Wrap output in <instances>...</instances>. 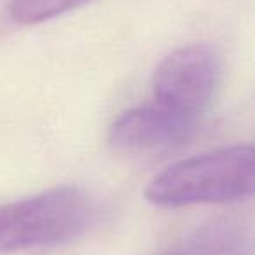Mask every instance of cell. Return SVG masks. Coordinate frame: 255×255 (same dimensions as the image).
Listing matches in <instances>:
<instances>
[{
    "instance_id": "cell-1",
    "label": "cell",
    "mask_w": 255,
    "mask_h": 255,
    "mask_svg": "<svg viewBox=\"0 0 255 255\" xmlns=\"http://www.w3.org/2000/svg\"><path fill=\"white\" fill-rule=\"evenodd\" d=\"M255 189V150L231 145L178 161L149 184L145 198L161 208L247 199Z\"/></svg>"
},
{
    "instance_id": "cell-2",
    "label": "cell",
    "mask_w": 255,
    "mask_h": 255,
    "mask_svg": "<svg viewBox=\"0 0 255 255\" xmlns=\"http://www.w3.org/2000/svg\"><path fill=\"white\" fill-rule=\"evenodd\" d=\"M82 189L58 187L0 206V254L51 247L81 236L95 220Z\"/></svg>"
},
{
    "instance_id": "cell-3",
    "label": "cell",
    "mask_w": 255,
    "mask_h": 255,
    "mask_svg": "<svg viewBox=\"0 0 255 255\" xmlns=\"http://www.w3.org/2000/svg\"><path fill=\"white\" fill-rule=\"evenodd\" d=\"M222 77V63L212 47L192 44L173 51L152 77L154 102L201 121Z\"/></svg>"
},
{
    "instance_id": "cell-4",
    "label": "cell",
    "mask_w": 255,
    "mask_h": 255,
    "mask_svg": "<svg viewBox=\"0 0 255 255\" xmlns=\"http://www.w3.org/2000/svg\"><path fill=\"white\" fill-rule=\"evenodd\" d=\"M199 119L145 103L124 112L112 124L109 140L126 152H159L185 143L199 128Z\"/></svg>"
},
{
    "instance_id": "cell-5",
    "label": "cell",
    "mask_w": 255,
    "mask_h": 255,
    "mask_svg": "<svg viewBox=\"0 0 255 255\" xmlns=\"http://www.w3.org/2000/svg\"><path fill=\"white\" fill-rule=\"evenodd\" d=\"M161 255H252V238L241 224L219 220Z\"/></svg>"
},
{
    "instance_id": "cell-6",
    "label": "cell",
    "mask_w": 255,
    "mask_h": 255,
    "mask_svg": "<svg viewBox=\"0 0 255 255\" xmlns=\"http://www.w3.org/2000/svg\"><path fill=\"white\" fill-rule=\"evenodd\" d=\"M91 0H11L9 11L19 25H39L63 16Z\"/></svg>"
}]
</instances>
